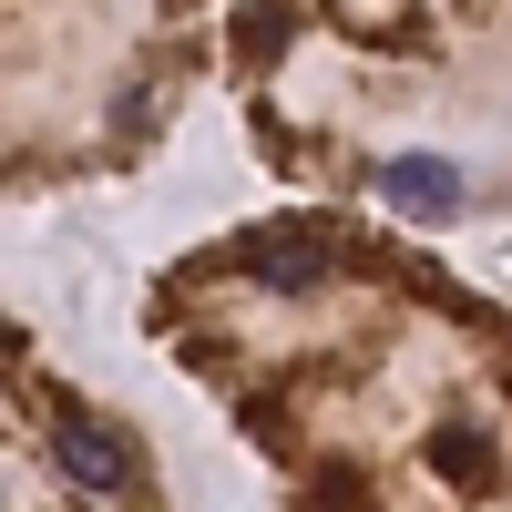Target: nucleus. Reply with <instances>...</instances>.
<instances>
[{
    "label": "nucleus",
    "mask_w": 512,
    "mask_h": 512,
    "mask_svg": "<svg viewBox=\"0 0 512 512\" xmlns=\"http://www.w3.org/2000/svg\"><path fill=\"white\" fill-rule=\"evenodd\" d=\"M226 267H246L267 297H318L338 256H328L318 236H236V246H226Z\"/></svg>",
    "instance_id": "1"
},
{
    "label": "nucleus",
    "mask_w": 512,
    "mask_h": 512,
    "mask_svg": "<svg viewBox=\"0 0 512 512\" xmlns=\"http://www.w3.org/2000/svg\"><path fill=\"white\" fill-rule=\"evenodd\" d=\"M52 461L72 482H93V492L134 482V451H123V431H103V420H52Z\"/></svg>",
    "instance_id": "2"
},
{
    "label": "nucleus",
    "mask_w": 512,
    "mask_h": 512,
    "mask_svg": "<svg viewBox=\"0 0 512 512\" xmlns=\"http://www.w3.org/2000/svg\"><path fill=\"white\" fill-rule=\"evenodd\" d=\"M287 41H297V0H246L236 11V52L246 62H277Z\"/></svg>",
    "instance_id": "3"
},
{
    "label": "nucleus",
    "mask_w": 512,
    "mask_h": 512,
    "mask_svg": "<svg viewBox=\"0 0 512 512\" xmlns=\"http://www.w3.org/2000/svg\"><path fill=\"white\" fill-rule=\"evenodd\" d=\"M451 195H461L451 164H431V154H400L390 164V205H410V216H431V205H451Z\"/></svg>",
    "instance_id": "4"
},
{
    "label": "nucleus",
    "mask_w": 512,
    "mask_h": 512,
    "mask_svg": "<svg viewBox=\"0 0 512 512\" xmlns=\"http://www.w3.org/2000/svg\"><path fill=\"white\" fill-rule=\"evenodd\" d=\"M431 461H441L461 492H492V451H482V431H441V441H431Z\"/></svg>",
    "instance_id": "5"
}]
</instances>
